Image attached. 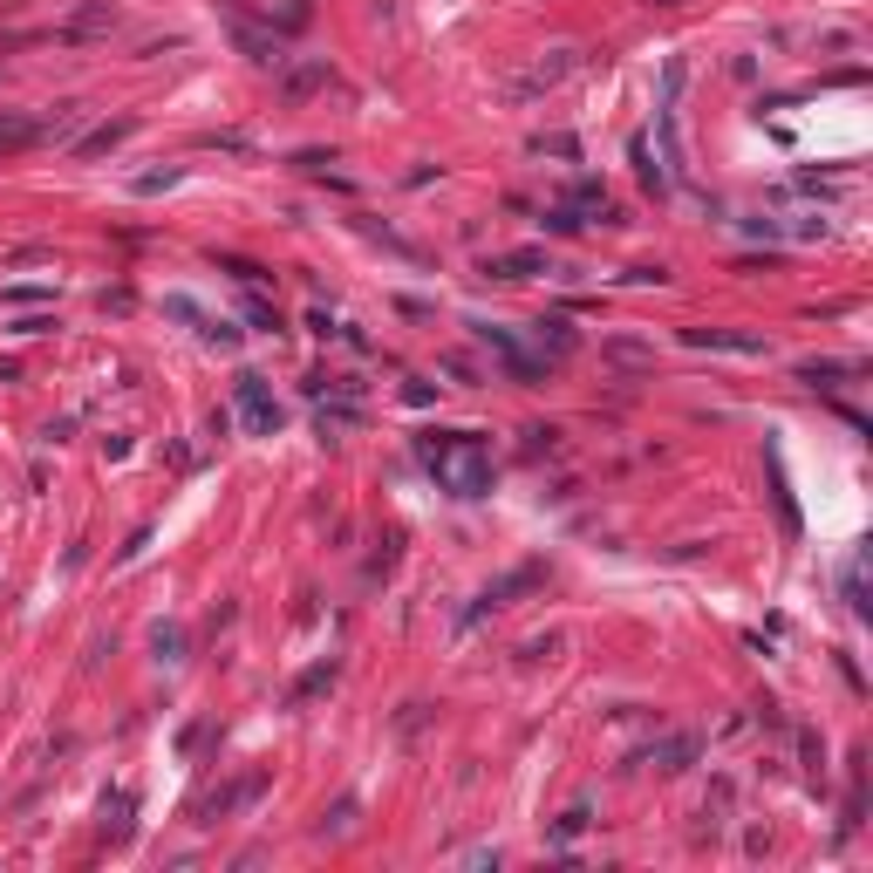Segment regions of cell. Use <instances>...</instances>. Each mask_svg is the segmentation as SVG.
I'll list each match as a JSON object with an SVG mask.
<instances>
[{
    "label": "cell",
    "mask_w": 873,
    "mask_h": 873,
    "mask_svg": "<svg viewBox=\"0 0 873 873\" xmlns=\"http://www.w3.org/2000/svg\"><path fill=\"white\" fill-rule=\"evenodd\" d=\"M260 792H266V771H246L239 785H226V792H219V798H205L198 812H205V819H226V812H239V805H253V798H260Z\"/></svg>",
    "instance_id": "cell-4"
},
{
    "label": "cell",
    "mask_w": 873,
    "mask_h": 873,
    "mask_svg": "<svg viewBox=\"0 0 873 873\" xmlns=\"http://www.w3.org/2000/svg\"><path fill=\"white\" fill-rule=\"evenodd\" d=\"M546 232H580V212H573V205H553V212H546Z\"/></svg>",
    "instance_id": "cell-21"
},
{
    "label": "cell",
    "mask_w": 873,
    "mask_h": 873,
    "mask_svg": "<svg viewBox=\"0 0 873 873\" xmlns=\"http://www.w3.org/2000/svg\"><path fill=\"white\" fill-rule=\"evenodd\" d=\"M335 683V662H321V669H307L301 683H294V703H307V696H321V689Z\"/></svg>",
    "instance_id": "cell-15"
},
{
    "label": "cell",
    "mask_w": 873,
    "mask_h": 873,
    "mask_svg": "<svg viewBox=\"0 0 873 873\" xmlns=\"http://www.w3.org/2000/svg\"><path fill=\"white\" fill-rule=\"evenodd\" d=\"M417 457L437 471V485L451 498H485L492 492V444L478 430H423Z\"/></svg>",
    "instance_id": "cell-1"
},
{
    "label": "cell",
    "mask_w": 873,
    "mask_h": 873,
    "mask_svg": "<svg viewBox=\"0 0 873 873\" xmlns=\"http://www.w3.org/2000/svg\"><path fill=\"white\" fill-rule=\"evenodd\" d=\"M689 348H723V355H764V335H737V328H689Z\"/></svg>",
    "instance_id": "cell-3"
},
{
    "label": "cell",
    "mask_w": 873,
    "mask_h": 873,
    "mask_svg": "<svg viewBox=\"0 0 873 873\" xmlns=\"http://www.w3.org/2000/svg\"><path fill=\"white\" fill-rule=\"evenodd\" d=\"M567 69H573V55H567V48H560V55H546V62H532L526 76L512 82V96H539V89H553V82L567 76Z\"/></svg>",
    "instance_id": "cell-5"
},
{
    "label": "cell",
    "mask_w": 873,
    "mask_h": 873,
    "mask_svg": "<svg viewBox=\"0 0 873 873\" xmlns=\"http://www.w3.org/2000/svg\"><path fill=\"white\" fill-rule=\"evenodd\" d=\"M130 130H137V123H130V116H116V123H103V130H89V137H82L76 157H103V151H116V144H123Z\"/></svg>",
    "instance_id": "cell-8"
},
{
    "label": "cell",
    "mask_w": 873,
    "mask_h": 873,
    "mask_svg": "<svg viewBox=\"0 0 873 873\" xmlns=\"http://www.w3.org/2000/svg\"><path fill=\"white\" fill-rule=\"evenodd\" d=\"M246 321H253L260 335H280V307H266L260 294H246Z\"/></svg>",
    "instance_id": "cell-14"
},
{
    "label": "cell",
    "mask_w": 873,
    "mask_h": 873,
    "mask_svg": "<svg viewBox=\"0 0 873 873\" xmlns=\"http://www.w3.org/2000/svg\"><path fill=\"white\" fill-rule=\"evenodd\" d=\"M348 826H355V798H342V805L321 819V833H348Z\"/></svg>",
    "instance_id": "cell-19"
},
{
    "label": "cell",
    "mask_w": 873,
    "mask_h": 873,
    "mask_svg": "<svg viewBox=\"0 0 873 873\" xmlns=\"http://www.w3.org/2000/svg\"><path fill=\"white\" fill-rule=\"evenodd\" d=\"M232 396H239V417H246V430H253V437H273V430H280V403L266 396L260 376H239V389H232Z\"/></svg>",
    "instance_id": "cell-2"
},
{
    "label": "cell",
    "mask_w": 873,
    "mask_h": 873,
    "mask_svg": "<svg viewBox=\"0 0 873 873\" xmlns=\"http://www.w3.org/2000/svg\"><path fill=\"white\" fill-rule=\"evenodd\" d=\"M580 826H587V805H573L567 819H560V826H553V846H567V839L580 833Z\"/></svg>",
    "instance_id": "cell-20"
},
{
    "label": "cell",
    "mask_w": 873,
    "mask_h": 873,
    "mask_svg": "<svg viewBox=\"0 0 873 873\" xmlns=\"http://www.w3.org/2000/svg\"><path fill=\"white\" fill-rule=\"evenodd\" d=\"M110 28H116V7H82V14H76V21H69V35H110Z\"/></svg>",
    "instance_id": "cell-11"
},
{
    "label": "cell",
    "mask_w": 873,
    "mask_h": 873,
    "mask_svg": "<svg viewBox=\"0 0 873 873\" xmlns=\"http://www.w3.org/2000/svg\"><path fill=\"white\" fill-rule=\"evenodd\" d=\"M28 144H41L35 116H0V151H28Z\"/></svg>",
    "instance_id": "cell-10"
},
{
    "label": "cell",
    "mask_w": 873,
    "mask_h": 873,
    "mask_svg": "<svg viewBox=\"0 0 873 873\" xmlns=\"http://www.w3.org/2000/svg\"><path fill=\"white\" fill-rule=\"evenodd\" d=\"M485 273H492V280H532V273H546V253H539V246H526V253H498V260H485Z\"/></svg>",
    "instance_id": "cell-6"
},
{
    "label": "cell",
    "mask_w": 873,
    "mask_h": 873,
    "mask_svg": "<svg viewBox=\"0 0 873 873\" xmlns=\"http://www.w3.org/2000/svg\"><path fill=\"white\" fill-rule=\"evenodd\" d=\"M608 355H614V362H628V369H648V362H655V348L628 342V335H608Z\"/></svg>",
    "instance_id": "cell-12"
},
{
    "label": "cell",
    "mask_w": 873,
    "mask_h": 873,
    "mask_svg": "<svg viewBox=\"0 0 873 873\" xmlns=\"http://www.w3.org/2000/svg\"><path fill=\"white\" fill-rule=\"evenodd\" d=\"M532 151H553V157H580L573 137H532Z\"/></svg>",
    "instance_id": "cell-22"
},
{
    "label": "cell",
    "mask_w": 873,
    "mask_h": 873,
    "mask_svg": "<svg viewBox=\"0 0 873 873\" xmlns=\"http://www.w3.org/2000/svg\"><path fill=\"white\" fill-rule=\"evenodd\" d=\"M232 35H239V48H246V55H253V62H280V41H273V35H253V28H246V21H239V28H232Z\"/></svg>",
    "instance_id": "cell-13"
},
{
    "label": "cell",
    "mask_w": 873,
    "mask_h": 873,
    "mask_svg": "<svg viewBox=\"0 0 873 873\" xmlns=\"http://www.w3.org/2000/svg\"><path fill=\"white\" fill-rule=\"evenodd\" d=\"M532 342H539L546 355H553V362H560V355H573V348H580V335H573L560 314H546V321H532Z\"/></svg>",
    "instance_id": "cell-7"
},
{
    "label": "cell",
    "mask_w": 873,
    "mask_h": 873,
    "mask_svg": "<svg viewBox=\"0 0 873 873\" xmlns=\"http://www.w3.org/2000/svg\"><path fill=\"white\" fill-rule=\"evenodd\" d=\"M689 758H696L689 737H669V744H648V751H642V764H655V771H683Z\"/></svg>",
    "instance_id": "cell-9"
},
{
    "label": "cell",
    "mask_w": 873,
    "mask_h": 873,
    "mask_svg": "<svg viewBox=\"0 0 873 873\" xmlns=\"http://www.w3.org/2000/svg\"><path fill=\"white\" fill-rule=\"evenodd\" d=\"M839 376H846L839 362H805V369H798V382H812V389H833Z\"/></svg>",
    "instance_id": "cell-17"
},
{
    "label": "cell",
    "mask_w": 873,
    "mask_h": 873,
    "mask_svg": "<svg viewBox=\"0 0 873 873\" xmlns=\"http://www.w3.org/2000/svg\"><path fill=\"white\" fill-rule=\"evenodd\" d=\"M648 7H683V0H648Z\"/></svg>",
    "instance_id": "cell-24"
},
{
    "label": "cell",
    "mask_w": 873,
    "mask_h": 873,
    "mask_svg": "<svg viewBox=\"0 0 873 873\" xmlns=\"http://www.w3.org/2000/svg\"><path fill=\"white\" fill-rule=\"evenodd\" d=\"M157 655H164V662H185V628H157Z\"/></svg>",
    "instance_id": "cell-18"
},
{
    "label": "cell",
    "mask_w": 873,
    "mask_h": 873,
    "mask_svg": "<svg viewBox=\"0 0 873 873\" xmlns=\"http://www.w3.org/2000/svg\"><path fill=\"white\" fill-rule=\"evenodd\" d=\"M321 82H328V62H307V69L287 76V96H307V89H321Z\"/></svg>",
    "instance_id": "cell-16"
},
{
    "label": "cell",
    "mask_w": 873,
    "mask_h": 873,
    "mask_svg": "<svg viewBox=\"0 0 873 873\" xmlns=\"http://www.w3.org/2000/svg\"><path fill=\"white\" fill-rule=\"evenodd\" d=\"M164 185H178V171L164 164V171H151V178H137V191H164Z\"/></svg>",
    "instance_id": "cell-23"
}]
</instances>
